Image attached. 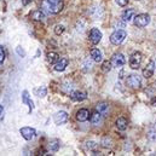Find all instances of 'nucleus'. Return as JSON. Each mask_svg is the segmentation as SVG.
<instances>
[{"instance_id": "obj_1", "label": "nucleus", "mask_w": 156, "mask_h": 156, "mask_svg": "<svg viewBox=\"0 0 156 156\" xmlns=\"http://www.w3.org/2000/svg\"><path fill=\"white\" fill-rule=\"evenodd\" d=\"M41 7H42V11H46L47 13H58L63 10V2L59 1L57 4H51L47 0H44L41 2Z\"/></svg>"}, {"instance_id": "obj_2", "label": "nucleus", "mask_w": 156, "mask_h": 156, "mask_svg": "<svg viewBox=\"0 0 156 156\" xmlns=\"http://www.w3.org/2000/svg\"><path fill=\"white\" fill-rule=\"evenodd\" d=\"M134 26L138 28H144L150 23V16L148 13H139L133 18Z\"/></svg>"}, {"instance_id": "obj_3", "label": "nucleus", "mask_w": 156, "mask_h": 156, "mask_svg": "<svg viewBox=\"0 0 156 156\" xmlns=\"http://www.w3.org/2000/svg\"><path fill=\"white\" fill-rule=\"evenodd\" d=\"M126 37H127V33H126L125 30L117 29V30H115V32L110 35V42L114 44V45H120L123 40L126 39Z\"/></svg>"}, {"instance_id": "obj_4", "label": "nucleus", "mask_w": 156, "mask_h": 156, "mask_svg": "<svg viewBox=\"0 0 156 156\" xmlns=\"http://www.w3.org/2000/svg\"><path fill=\"white\" fill-rule=\"evenodd\" d=\"M126 83H127V86H129L131 88H139L140 85H142V80H140V76H139V75L132 74V75H129V76L127 78Z\"/></svg>"}, {"instance_id": "obj_5", "label": "nucleus", "mask_w": 156, "mask_h": 156, "mask_svg": "<svg viewBox=\"0 0 156 156\" xmlns=\"http://www.w3.org/2000/svg\"><path fill=\"white\" fill-rule=\"evenodd\" d=\"M142 59H143V56L140 52H134L131 58H129V66L132 69H138L140 67V63H142Z\"/></svg>"}, {"instance_id": "obj_6", "label": "nucleus", "mask_w": 156, "mask_h": 156, "mask_svg": "<svg viewBox=\"0 0 156 156\" xmlns=\"http://www.w3.org/2000/svg\"><path fill=\"white\" fill-rule=\"evenodd\" d=\"M20 133L22 134V137H23L26 140H32V139L35 137L37 131H35L34 128H32V127H22V128L20 129Z\"/></svg>"}, {"instance_id": "obj_7", "label": "nucleus", "mask_w": 156, "mask_h": 156, "mask_svg": "<svg viewBox=\"0 0 156 156\" xmlns=\"http://www.w3.org/2000/svg\"><path fill=\"white\" fill-rule=\"evenodd\" d=\"M88 39L93 44V45H97L101 40H102V33L98 28H92L91 32H90V35H88Z\"/></svg>"}, {"instance_id": "obj_8", "label": "nucleus", "mask_w": 156, "mask_h": 156, "mask_svg": "<svg viewBox=\"0 0 156 156\" xmlns=\"http://www.w3.org/2000/svg\"><path fill=\"white\" fill-rule=\"evenodd\" d=\"M125 62L126 61H125V57H123L122 53H115L112 58V64H113V67H116V68L123 67Z\"/></svg>"}, {"instance_id": "obj_9", "label": "nucleus", "mask_w": 156, "mask_h": 156, "mask_svg": "<svg viewBox=\"0 0 156 156\" xmlns=\"http://www.w3.org/2000/svg\"><path fill=\"white\" fill-rule=\"evenodd\" d=\"M154 72H155V63H154V61H150L147 64V67L143 69V76L145 79L151 78L154 75Z\"/></svg>"}, {"instance_id": "obj_10", "label": "nucleus", "mask_w": 156, "mask_h": 156, "mask_svg": "<svg viewBox=\"0 0 156 156\" xmlns=\"http://www.w3.org/2000/svg\"><path fill=\"white\" fill-rule=\"evenodd\" d=\"M53 120L56 125H63L68 121V114L66 112H58L53 115Z\"/></svg>"}, {"instance_id": "obj_11", "label": "nucleus", "mask_w": 156, "mask_h": 156, "mask_svg": "<svg viewBox=\"0 0 156 156\" xmlns=\"http://www.w3.org/2000/svg\"><path fill=\"white\" fill-rule=\"evenodd\" d=\"M72 99L75 101V102H82L87 98V93L85 91H74L72 94H70Z\"/></svg>"}, {"instance_id": "obj_12", "label": "nucleus", "mask_w": 156, "mask_h": 156, "mask_svg": "<svg viewBox=\"0 0 156 156\" xmlns=\"http://www.w3.org/2000/svg\"><path fill=\"white\" fill-rule=\"evenodd\" d=\"M68 67V59L67 58H61L55 63V70L56 72H63Z\"/></svg>"}, {"instance_id": "obj_13", "label": "nucleus", "mask_w": 156, "mask_h": 156, "mask_svg": "<svg viewBox=\"0 0 156 156\" xmlns=\"http://www.w3.org/2000/svg\"><path fill=\"white\" fill-rule=\"evenodd\" d=\"M22 102H23L24 104H28V107H29V113L34 109V103H33V101L29 98L28 91H23V92H22Z\"/></svg>"}, {"instance_id": "obj_14", "label": "nucleus", "mask_w": 156, "mask_h": 156, "mask_svg": "<svg viewBox=\"0 0 156 156\" xmlns=\"http://www.w3.org/2000/svg\"><path fill=\"white\" fill-rule=\"evenodd\" d=\"M90 117V112L87 109H80L78 113H76V120L80 122H85L87 121Z\"/></svg>"}, {"instance_id": "obj_15", "label": "nucleus", "mask_w": 156, "mask_h": 156, "mask_svg": "<svg viewBox=\"0 0 156 156\" xmlns=\"http://www.w3.org/2000/svg\"><path fill=\"white\" fill-rule=\"evenodd\" d=\"M134 15H136V10L134 9H127L122 13V20L125 22H129V21H132L134 18Z\"/></svg>"}, {"instance_id": "obj_16", "label": "nucleus", "mask_w": 156, "mask_h": 156, "mask_svg": "<svg viewBox=\"0 0 156 156\" xmlns=\"http://www.w3.org/2000/svg\"><path fill=\"white\" fill-rule=\"evenodd\" d=\"M108 110H109V105H108V103H105V102H101V103H98V104L96 105V112L101 113L103 116L108 113Z\"/></svg>"}, {"instance_id": "obj_17", "label": "nucleus", "mask_w": 156, "mask_h": 156, "mask_svg": "<svg viewBox=\"0 0 156 156\" xmlns=\"http://www.w3.org/2000/svg\"><path fill=\"white\" fill-rule=\"evenodd\" d=\"M91 123L92 125H94V126H98L101 122H102V120H103V115L101 114V113H98V112H94L92 115H91Z\"/></svg>"}, {"instance_id": "obj_18", "label": "nucleus", "mask_w": 156, "mask_h": 156, "mask_svg": "<svg viewBox=\"0 0 156 156\" xmlns=\"http://www.w3.org/2000/svg\"><path fill=\"white\" fill-rule=\"evenodd\" d=\"M91 58H92L94 62H97V63H101V62L103 61V56H102V52H101L99 50H97V48H93V50L91 51Z\"/></svg>"}, {"instance_id": "obj_19", "label": "nucleus", "mask_w": 156, "mask_h": 156, "mask_svg": "<svg viewBox=\"0 0 156 156\" xmlns=\"http://www.w3.org/2000/svg\"><path fill=\"white\" fill-rule=\"evenodd\" d=\"M128 126V122L125 117H119L116 120V128L119 131H125Z\"/></svg>"}, {"instance_id": "obj_20", "label": "nucleus", "mask_w": 156, "mask_h": 156, "mask_svg": "<svg viewBox=\"0 0 156 156\" xmlns=\"http://www.w3.org/2000/svg\"><path fill=\"white\" fill-rule=\"evenodd\" d=\"M30 18L33 21H42L45 18V13L42 10H37V11H33L30 13Z\"/></svg>"}, {"instance_id": "obj_21", "label": "nucleus", "mask_w": 156, "mask_h": 156, "mask_svg": "<svg viewBox=\"0 0 156 156\" xmlns=\"http://www.w3.org/2000/svg\"><path fill=\"white\" fill-rule=\"evenodd\" d=\"M59 147H61V142H59L58 139H53V140H51L50 144H48V150H50L51 153H56V151H58Z\"/></svg>"}, {"instance_id": "obj_22", "label": "nucleus", "mask_w": 156, "mask_h": 156, "mask_svg": "<svg viewBox=\"0 0 156 156\" xmlns=\"http://www.w3.org/2000/svg\"><path fill=\"white\" fill-rule=\"evenodd\" d=\"M46 58H47V62H48V63L55 64V63L59 59V56H58V53H56V52H48V53L46 55Z\"/></svg>"}, {"instance_id": "obj_23", "label": "nucleus", "mask_w": 156, "mask_h": 156, "mask_svg": "<svg viewBox=\"0 0 156 156\" xmlns=\"http://www.w3.org/2000/svg\"><path fill=\"white\" fill-rule=\"evenodd\" d=\"M112 68H113L112 62H109V61H104V62H103V64H102V70H103L104 73L110 72V70H112Z\"/></svg>"}, {"instance_id": "obj_24", "label": "nucleus", "mask_w": 156, "mask_h": 156, "mask_svg": "<svg viewBox=\"0 0 156 156\" xmlns=\"http://www.w3.org/2000/svg\"><path fill=\"white\" fill-rule=\"evenodd\" d=\"M37 96L39 97V98H44L45 96H46V93H47V90H46V87H44V86H41L39 87L38 90H37Z\"/></svg>"}, {"instance_id": "obj_25", "label": "nucleus", "mask_w": 156, "mask_h": 156, "mask_svg": "<svg viewBox=\"0 0 156 156\" xmlns=\"http://www.w3.org/2000/svg\"><path fill=\"white\" fill-rule=\"evenodd\" d=\"M148 138H149L151 142L156 140V127H151V128L149 129V132H148Z\"/></svg>"}, {"instance_id": "obj_26", "label": "nucleus", "mask_w": 156, "mask_h": 156, "mask_svg": "<svg viewBox=\"0 0 156 156\" xmlns=\"http://www.w3.org/2000/svg\"><path fill=\"white\" fill-rule=\"evenodd\" d=\"M63 32H64V27H63L62 24H57V26L55 27V33H56L57 35L63 34Z\"/></svg>"}, {"instance_id": "obj_27", "label": "nucleus", "mask_w": 156, "mask_h": 156, "mask_svg": "<svg viewBox=\"0 0 156 156\" xmlns=\"http://www.w3.org/2000/svg\"><path fill=\"white\" fill-rule=\"evenodd\" d=\"M102 145H103L104 148H109V147H112V140H110L109 138H104L103 142H102Z\"/></svg>"}, {"instance_id": "obj_28", "label": "nucleus", "mask_w": 156, "mask_h": 156, "mask_svg": "<svg viewBox=\"0 0 156 156\" xmlns=\"http://www.w3.org/2000/svg\"><path fill=\"white\" fill-rule=\"evenodd\" d=\"M5 61V51H4V47L0 46V64Z\"/></svg>"}, {"instance_id": "obj_29", "label": "nucleus", "mask_w": 156, "mask_h": 156, "mask_svg": "<svg viewBox=\"0 0 156 156\" xmlns=\"http://www.w3.org/2000/svg\"><path fill=\"white\" fill-rule=\"evenodd\" d=\"M16 52H17V53H18L21 57H24V56H26V52H24V51L21 48V46H17V47H16Z\"/></svg>"}, {"instance_id": "obj_30", "label": "nucleus", "mask_w": 156, "mask_h": 156, "mask_svg": "<svg viewBox=\"0 0 156 156\" xmlns=\"http://www.w3.org/2000/svg\"><path fill=\"white\" fill-rule=\"evenodd\" d=\"M125 23H126V22H125L123 20H122V21H116V22H115V28H119V27L123 28V27H125Z\"/></svg>"}, {"instance_id": "obj_31", "label": "nucleus", "mask_w": 156, "mask_h": 156, "mask_svg": "<svg viewBox=\"0 0 156 156\" xmlns=\"http://www.w3.org/2000/svg\"><path fill=\"white\" fill-rule=\"evenodd\" d=\"M115 1H116L117 5H120V6H126L129 0H115Z\"/></svg>"}, {"instance_id": "obj_32", "label": "nucleus", "mask_w": 156, "mask_h": 156, "mask_svg": "<svg viewBox=\"0 0 156 156\" xmlns=\"http://www.w3.org/2000/svg\"><path fill=\"white\" fill-rule=\"evenodd\" d=\"M85 67H86V68H85V70H88V69L91 70V67H92V64H91L90 59H87V61L85 62Z\"/></svg>"}, {"instance_id": "obj_33", "label": "nucleus", "mask_w": 156, "mask_h": 156, "mask_svg": "<svg viewBox=\"0 0 156 156\" xmlns=\"http://www.w3.org/2000/svg\"><path fill=\"white\" fill-rule=\"evenodd\" d=\"M32 1H33V0H22V5H23V6H27V5H29Z\"/></svg>"}, {"instance_id": "obj_34", "label": "nucleus", "mask_w": 156, "mask_h": 156, "mask_svg": "<svg viewBox=\"0 0 156 156\" xmlns=\"http://www.w3.org/2000/svg\"><path fill=\"white\" fill-rule=\"evenodd\" d=\"M48 2H51V4H57V2H59L61 0H47Z\"/></svg>"}, {"instance_id": "obj_35", "label": "nucleus", "mask_w": 156, "mask_h": 156, "mask_svg": "<svg viewBox=\"0 0 156 156\" xmlns=\"http://www.w3.org/2000/svg\"><path fill=\"white\" fill-rule=\"evenodd\" d=\"M2 110H4V108H2V105H0V115H1V113H2Z\"/></svg>"}, {"instance_id": "obj_36", "label": "nucleus", "mask_w": 156, "mask_h": 156, "mask_svg": "<svg viewBox=\"0 0 156 156\" xmlns=\"http://www.w3.org/2000/svg\"><path fill=\"white\" fill-rule=\"evenodd\" d=\"M153 104H154V105H156V98H154V99H153Z\"/></svg>"}]
</instances>
